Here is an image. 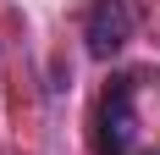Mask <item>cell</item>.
<instances>
[{"instance_id":"1","label":"cell","mask_w":160,"mask_h":155,"mask_svg":"<svg viewBox=\"0 0 160 155\" xmlns=\"http://www.w3.org/2000/svg\"><path fill=\"white\" fill-rule=\"evenodd\" d=\"M132 83L138 78H116L99 105V155H132L138 144V116H132Z\"/></svg>"},{"instance_id":"2","label":"cell","mask_w":160,"mask_h":155,"mask_svg":"<svg viewBox=\"0 0 160 155\" xmlns=\"http://www.w3.org/2000/svg\"><path fill=\"white\" fill-rule=\"evenodd\" d=\"M83 39H88V56L111 61L116 50L132 39V11H127V0H94V6L83 11Z\"/></svg>"}]
</instances>
